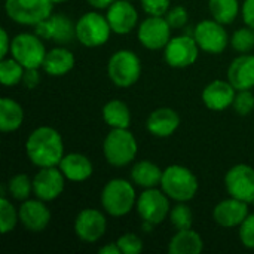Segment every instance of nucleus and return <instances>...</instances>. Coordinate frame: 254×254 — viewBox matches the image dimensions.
<instances>
[{
	"mask_svg": "<svg viewBox=\"0 0 254 254\" xmlns=\"http://www.w3.org/2000/svg\"><path fill=\"white\" fill-rule=\"evenodd\" d=\"M54 4H57V3H64V1H67V0H51Z\"/></svg>",
	"mask_w": 254,
	"mask_h": 254,
	"instance_id": "nucleus-46",
	"label": "nucleus"
},
{
	"mask_svg": "<svg viewBox=\"0 0 254 254\" xmlns=\"http://www.w3.org/2000/svg\"><path fill=\"white\" fill-rule=\"evenodd\" d=\"M199 51L193 34H182L170 39L164 48V60L173 68H186L196 63Z\"/></svg>",
	"mask_w": 254,
	"mask_h": 254,
	"instance_id": "nucleus-10",
	"label": "nucleus"
},
{
	"mask_svg": "<svg viewBox=\"0 0 254 254\" xmlns=\"http://www.w3.org/2000/svg\"><path fill=\"white\" fill-rule=\"evenodd\" d=\"M103 119L110 128H129L131 110L121 100H110L103 106Z\"/></svg>",
	"mask_w": 254,
	"mask_h": 254,
	"instance_id": "nucleus-27",
	"label": "nucleus"
},
{
	"mask_svg": "<svg viewBox=\"0 0 254 254\" xmlns=\"http://www.w3.org/2000/svg\"><path fill=\"white\" fill-rule=\"evenodd\" d=\"M208 9L213 19L228 25L237 19L241 12V4L238 0H208Z\"/></svg>",
	"mask_w": 254,
	"mask_h": 254,
	"instance_id": "nucleus-28",
	"label": "nucleus"
},
{
	"mask_svg": "<svg viewBox=\"0 0 254 254\" xmlns=\"http://www.w3.org/2000/svg\"><path fill=\"white\" fill-rule=\"evenodd\" d=\"M179 127H180V116L171 107H159L153 110L146 121L147 131L158 138L171 137L179 129Z\"/></svg>",
	"mask_w": 254,
	"mask_h": 254,
	"instance_id": "nucleus-20",
	"label": "nucleus"
},
{
	"mask_svg": "<svg viewBox=\"0 0 254 254\" xmlns=\"http://www.w3.org/2000/svg\"><path fill=\"white\" fill-rule=\"evenodd\" d=\"M100 254H122L118 243H112V244H106L104 247L100 249Z\"/></svg>",
	"mask_w": 254,
	"mask_h": 254,
	"instance_id": "nucleus-44",
	"label": "nucleus"
},
{
	"mask_svg": "<svg viewBox=\"0 0 254 254\" xmlns=\"http://www.w3.org/2000/svg\"><path fill=\"white\" fill-rule=\"evenodd\" d=\"M204 249L202 237L190 229L177 231L168 244V252L171 254H199Z\"/></svg>",
	"mask_w": 254,
	"mask_h": 254,
	"instance_id": "nucleus-25",
	"label": "nucleus"
},
{
	"mask_svg": "<svg viewBox=\"0 0 254 254\" xmlns=\"http://www.w3.org/2000/svg\"><path fill=\"white\" fill-rule=\"evenodd\" d=\"M65 177L60 167H45L39 168L36 176L33 177V193L36 198L51 202L61 196L64 186H65Z\"/></svg>",
	"mask_w": 254,
	"mask_h": 254,
	"instance_id": "nucleus-13",
	"label": "nucleus"
},
{
	"mask_svg": "<svg viewBox=\"0 0 254 254\" xmlns=\"http://www.w3.org/2000/svg\"><path fill=\"white\" fill-rule=\"evenodd\" d=\"M113 31L106 15L95 10L83 13L76 21V39L86 48H98L106 45Z\"/></svg>",
	"mask_w": 254,
	"mask_h": 254,
	"instance_id": "nucleus-6",
	"label": "nucleus"
},
{
	"mask_svg": "<svg viewBox=\"0 0 254 254\" xmlns=\"http://www.w3.org/2000/svg\"><path fill=\"white\" fill-rule=\"evenodd\" d=\"M170 222L176 231L190 229L193 225V213L186 202H177L170 211Z\"/></svg>",
	"mask_w": 254,
	"mask_h": 254,
	"instance_id": "nucleus-33",
	"label": "nucleus"
},
{
	"mask_svg": "<svg viewBox=\"0 0 254 254\" xmlns=\"http://www.w3.org/2000/svg\"><path fill=\"white\" fill-rule=\"evenodd\" d=\"M232 109L240 116H249L254 110V94L252 89L237 91V95L232 103Z\"/></svg>",
	"mask_w": 254,
	"mask_h": 254,
	"instance_id": "nucleus-35",
	"label": "nucleus"
},
{
	"mask_svg": "<svg viewBox=\"0 0 254 254\" xmlns=\"http://www.w3.org/2000/svg\"><path fill=\"white\" fill-rule=\"evenodd\" d=\"M193 37L201 51L219 55L231 43L229 34L223 24L216 19H204L193 28Z\"/></svg>",
	"mask_w": 254,
	"mask_h": 254,
	"instance_id": "nucleus-11",
	"label": "nucleus"
},
{
	"mask_svg": "<svg viewBox=\"0 0 254 254\" xmlns=\"http://www.w3.org/2000/svg\"><path fill=\"white\" fill-rule=\"evenodd\" d=\"M1 33V51H0V58H6L7 54H10V46H12V39L9 37L6 28L0 30Z\"/></svg>",
	"mask_w": 254,
	"mask_h": 254,
	"instance_id": "nucleus-43",
	"label": "nucleus"
},
{
	"mask_svg": "<svg viewBox=\"0 0 254 254\" xmlns=\"http://www.w3.org/2000/svg\"><path fill=\"white\" fill-rule=\"evenodd\" d=\"M34 33L42 39V40H52V24H51V16L37 22L34 25Z\"/></svg>",
	"mask_w": 254,
	"mask_h": 254,
	"instance_id": "nucleus-40",
	"label": "nucleus"
},
{
	"mask_svg": "<svg viewBox=\"0 0 254 254\" xmlns=\"http://www.w3.org/2000/svg\"><path fill=\"white\" fill-rule=\"evenodd\" d=\"M240 240L249 250H254V213H250L240 226Z\"/></svg>",
	"mask_w": 254,
	"mask_h": 254,
	"instance_id": "nucleus-38",
	"label": "nucleus"
},
{
	"mask_svg": "<svg viewBox=\"0 0 254 254\" xmlns=\"http://www.w3.org/2000/svg\"><path fill=\"white\" fill-rule=\"evenodd\" d=\"M231 46L240 54H249L254 49V28L243 27L234 31L231 37Z\"/></svg>",
	"mask_w": 254,
	"mask_h": 254,
	"instance_id": "nucleus-34",
	"label": "nucleus"
},
{
	"mask_svg": "<svg viewBox=\"0 0 254 254\" xmlns=\"http://www.w3.org/2000/svg\"><path fill=\"white\" fill-rule=\"evenodd\" d=\"M94 9H107L116 0H86Z\"/></svg>",
	"mask_w": 254,
	"mask_h": 254,
	"instance_id": "nucleus-45",
	"label": "nucleus"
},
{
	"mask_svg": "<svg viewBox=\"0 0 254 254\" xmlns=\"http://www.w3.org/2000/svg\"><path fill=\"white\" fill-rule=\"evenodd\" d=\"M228 80L237 91L254 88V55L240 54L228 68Z\"/></svg>",
	"mask_w": 254,
	"mask_h": 254,
	"instance_id": "nucleus-21",
	"label": "nucleus"
},
{
	"mask_svg": "<svg viewBox=\"0 0 254 254\" xmlns=\"http://www.w3.org/2000/svg\"><path fill=\"white\" fill-rule=\"evenodd\" d=\"M128 1H134V0H128Z\"/></svg>",
	"mask_w": 254,
	"mask_h": 254,
	"instance_id": "nucleus-48",
	"label": "nucleus"
},
{
	"mask_svg": "<svg viewBox=\"0 0 254 254\" xmlns=\"http://www.w3.org/2000/svg\"><path fill=\"white\" fill-rule=\"evenodd\" d=\"M249 214V202L234 196L220 201L213 210V219L222 228H240Z\"/></svg>",
	"mask_w": 254,
	"mask_h": 254,
	"instance_id": "nucleus-18",
	"label": "nucleus"
},
{
	"mask_svg": "<svg viewBox=\"0 0 254 254\" xmlns=\"http://www.w3.org/2000/svg\"><path fill=\"white\" fill-rule=\"evenodd\" d=\"M228 193L237 199L252 204L254 199V168L247 164L234 165L225 176Z\"/></svg>",
	"mask_w": 254,
	"mask_h": 254,
	"instance_id": "nucleus-15",
	"label": "nucleus"
},
{
	"mask_svg": "<svg viewBox=\"0 0 254 254\" xmlns=\"http://www.w3.org/2000/svg\"><path fill=\"white\" fill-rule=\"evenodd\" d=\"M107 74L116 86L129 88L141 76V61L129 49L116 51L107 63Z\"/></svg>",
	"mask_w": 254,
	"mask_h": 254,
	"instance_id": "nucleus-5",
	"label": "nucleus"
},
{
	"mask_svg": "<svg viewBox=\"0 0 254 254\" xmlns=\"http://www.w3.org/2000/svg\"><path fill=\"white\" fill-rule=\"evenodd\" d=\"M135 208L143 222H149L155 226L162 223L171 211L170 198L162 189L159 190L156 188L144 189L137 196Z\"/></svg>",
	"mask_w": 254,
	"mask_h": 254,
	"instance_id": "nucleus-9",
	"label": "nucleus"
},
{
	"mask_svg": "<svg viewBox=\"0 0 254 254\" xmlns=\"http://www.w3.org/2000/svg\"><path fill=\"white\" fill-rule=\"evenodd\" d=\"M165 19L171 25V28H183L189 21L188 9L182 4H177L174 7H170V10L165 13Z\"/></svg>",
	"mask_w": 254,
	"mask_h": 254,
	"instance_id": "nucleus-37",
	"label": "nucleus"
},
{
	"mask_svg": "<svg viewBox=\"0 0 254 254\" xmlns=\"http://www.w3.org/2000/svg\"><path fill=\"white\" fill-rule=\"evenodd\" d=\"M161 189L176 202L192 201L199 189L196 176L183 165H170L162 173Z\"/></svg>",
	"mask_w": 254,
	"mask_h": 254,
	"instance_id": "nucleus-2",
	"label": "nucleus"
},
{
	"mask_svg": "<svg viewBox=\"0 0 254 254\" xmlns=\"http://www.w3.org/2000/svg\"><path fill=\"white\" fill-rule=\"evenodd\" d=\"M106 18L115 34L131 33L138 22V12L128 0H116L107 7Z\"/></svg>",
	"mask_w": 254,
	"mask_h": 254,
	"instance_id": "nucleus-17",
	"label": "nucleus"
},
{
	"mask_svg": "<svg viewBox=\"0 0 254 254\" xmlns=\"http://www.w3.org/2000/svg\"><path fill=\"white\" fill-rule=\"evenodd\" d=\"M52 24V40L60 45H65L76 39V24L64 13H52L51 15Z\"/></svg>",
	"mask_w": 254,
	"mask_h": 254,
	"instance_id": "nucleus-29",
	"label": "nucleus"
},
{
	"mask_svg": "<svg viewBox=\"0 0 254 254\" xmlns=\"http://www.w3.org/2000/svg\"><path fill=\"white\" fill-rule=\"evenodd\" d=\"M237 89L229 80H213L202 91V103L207 109L213 112H222L228 107H232Z\"/></svg>",
	"mask_w": 254,
	"mask_h": 254,
	"instance_id": "nucleus-19",
	"label": "nucleus"
},
{
	"mask_svg": "<svg viewBox=\"0 0 254 254\" xmlns=\"http://www.w3.org/2000/svg\"><path fill=\"white\" fill-rule=\"evenodd\" d=\"M140 3L143 10L153 16H165L171 7V0H140Z\"/></svg>",
	"mask_w": 254,
	"mask_h": 254,
	"instance_id": "nucleus-39",
	"label": "nucleus"
},
{
	"mask_svg": "<svg viewBox=\"0 0 254 254\" xmlns=\"http://www.w3.org/2000/svg\"><path fill=\"white\" fill-rule=\"evenodd\" d=\"M116 243L122 254H138L143 252V241L135 234H131V232L124 234L122 237H119Z\"/></svg>",
	"mask_w": 254,
	"mask_h": 254,
	"instance_id": "nucleus-36",
	"label": "nucleus"
},
{
	"mask_svg": "<svg viewBox=\"0 0 254 254\" xmlns=\"http://www.w3.org/2000/svg\"><path fill=\"white\" fill-rule=\"evenodd\" d=\"M138 152V144L134 134L128 128H112L103 141V155L113 167L129 165Z\"/></svg>",
	"mask_w": 254,
	"mask_h": 254,
	"instance_id": "nucleus-4",
	"label": "nucleus"
},
{
	"mask_svg": "<svg viewBox=\"0 0 254 254\" xmlns=\"http://www.w3.org/2000/svg\"><path fill=\"white\" fill-rule=\"evenodd\" d=\"M25 68L13 57L1 58L0 61V80L4 86H15L22 82Z\"/></svg>",
	"mask_w": 254,
	"mask_h": 254,
	"instance_id": "nucleus-30",
	"label": "nucleus"
},
{
	"mask_svg": "<svg viewBox=\"0 0 254 254\" xmlns=\"http://www.w3.org/2000/svg\"><path fill=\"white\" fill-rule=\"evenodd\" d=\"M137 204V193L131 182L125 179H112L101 190V207L113 217H122L131 213Z\"/></svg>",
	"mask_w": 254,
	"mask_h": 254,
	"instance_id": "nucleus-3",
	"label": "nucleus"
},
{
	"mask_svg": "<svg viewBox=\"0 0 254 254\" xmlns=\"http://www.w3.org/2000/svg\"><path fill=\"white\" fill-rule=\"evenodd\" d=\"M106 231H107V219L100 210L85 208L76 216L74 234L82 243L94 244L104 237Z\"/></svg>",
	"mask_w": 254,
	"mask_h": 254,
	"instance_id": "nucleus-14",
	"label": "nucleus"
},
{
	"mask_svg": "<svg viewBox=\"0 0 254 254\" xmlns=\"http://www.w3.org/2000/svg\"><path fill=\"white\" fill-rule=\"evenodd\" d=\"M51 0H4L6 15L16 24L36 25L52 15Z\"/></svg>",
	"mask_w": 254,
	"mask_h": 254,
	"instance_id": "nucleus-8",
	"label": "nucleus"
},
{
	"mask_svg": "<svg viewBox=\"0 0 254 254\" xmlns=\"http://www.w3.org/2000/svg\"><path fill=\"white\" fill-rule=\"evenodd\" d=\"M252 205H253V207H254V199H253V201H252Z\"/></svg>",
	"mask_w": 254,
	"mask_h": 254,
	"instance_id": "nucleus-47",
	"label": "nucleus"
},
{
	"mask_svg": "<svg viewBox=\"0 0 254 254\" xmlns=\"http://www.w3.org/2000/svg\"><path fill=\"white\" fill-rule=\"evenodd\" d=\"M19 213V223L33 234H39L45 231L51 222V211L46 207L45 201L36 199H25L18 208Z\"/></svg>",
	"mask_w": 254,
	"mask_h": 254,
	"instance_id": "nucleus-16",
	"label": "nucleus"
},
{
	"mask_svg": "<svg viewBox=\"0 0 254 254\" xmlns=\"http://www.w3.org/2000/svg\"><path fill=\"white\" fill-rule=\"evenodd\" d=\"M171 25L165 16L149 15L138 24L137 37L138 42L150 51H161L167 46L171 39Z\"/></svg>",
	"mask_w": 254,
	"mask_h": 254,
	"instance_id": "nucleus-12",
	"label": "nucleus"
},
{
	"mask_svg": "<svg viewBox=\"0 0 254 254\" xmlns=\"http://www.w3.org/2000/svg\"><path fill=\"white\" fill-rule=\"evenodd\" d=\"M74 63H76V58L73 52H70L67 48L58 46V48L48 51L45 61L42 64V70L48 73L49 76L60 77L71 71L74 67Z\"/></svg>",
	"mask_w": 254,
	"mask_h": 254,
	"instance_id": "nucleus-23",
	"label": "nucleus"
},
{
	"mask_svg": "<svg viewBox=\"0 0 254 254\" xmlns=\"http://www.w3.org/2000/svg\"><path fill=\"white\" fill-rule=\"evenodd\" d=\"M162 173L155 162L152 161H138L132 165L131 168V180L134 185L143 188V189H152L161 186L162 180Z\"/></svg>",
	"mask_w": 254,
	"mask_h": 254,
	"instance_id": "nucleus-24",
	"label": "nucleus"
},
{
	"mask_svg": "<svg viewBox=\"0 0 254 254\" xmlns=\"http://www.w3.org/2000/svg\"><path fill=\"white\" fill-rule=\"evenodd\" d=\"M46 54L45 43L36 33H19L12 39L10 57L24 68H42Z\"/></svg>",
	"mask_w": 254,
	"mask_h": 254,
	"instance_id": "nucleus-7",
	"label": "nucleus"
},
{
	"mask_svg": "<svg viewBox=\"0 0 254 254\" xmlns=\"http://www.w3.org/2000/svg\"><path fill=\"white\" fill-rule=\"evenodd\" d=\"M22 122H24L22 106L9 97H3L0 100V131L13 132L21 128Z\"/></svg>",
	"mask_w": 254,
	"mask_h": 254,
	"instance_id": "nucleus-26",
	"label": "nucleus"
},
{
	"mask_svg": "<svg viewBox=\"0 0 254 254\" xmlns=\"http://www.w3.org/2000/svg\"><path fill=\"white\" fill-rule=\"evenodd\" d=\"M25 153L37 168L58 167L64 158L63 137L52 127H39L27 137Z\"/></svg>",
	"mask_w": 254,
	"mask_h": 254,
	"instance_id": "nucleus-1",
	"label": "nucleus"
},
{
	"mask_svg": "<svg viewBox=\"0 0 254 254\" xmlns=\"http://www.w3.org/2000/svg\"><path fill=\"white\" fill-rule=\"evenodd\" d=\"M241 15L246 25L254 28V0H244L241 4Z\"/></svg>",
	"mask_w": 254,
	"mask_h": 254,
	"instance_id": "nucleus-42",
	"label": "nucleus"
},
{
	"mask_svg": "<svg viewBox=\"0 0 254 254\" xmlns=\"http://www.w3.org/2000/svg\"><path fill=\"white\" fill-rule=\"evenodd\" d=\"M7 192L16 201H25L33 193V180L27 174H16L7 182Z\"/></svg>",
	"mask_w": 254,
	"mask_h": 254,
	"instance_id": "nucleus-31",
	"label": "nucleus"
},
{
	"mask_svg": "<svg viewBox=\"0 0 254 254\" xmlns=\"http://www.w3.org/2000/svg\"><path fill=\"white\" fill-rule=\"evenodd\" d=\"M22 83L28 89H34L40 83L39 68H25V73H24V77H22Z\"/></svg>",
	"mask_w": 254,
	"mask_h": 254,
	"instance_id": "nucleus-41",
	"label": "nucleus"
},
{
	"mask_svg": "<svg viewBox=\"0 0 254 254\" xmlns=\"http://www.w3.org/2000/svg\"><path fill=\"white\" fill-rule=\"evenodd\" d=\"M18 222H19L18 210L6 198V195H1L0 198V232L3 235L12 232Z\"/></svg>",
	"mask_w": 254,
	"mask_h": 254,
	"instance_id": "nucleus-32",
	"label": "nucleus"
},
{
	"mask_svg": "<svg viewBox=\"0 0 254 254\" xmlns=\"http://www.w3.org/2000/svg\"><path fill=\"white\" fill-rule=\"evenodd\" d=\"M60 170L63 171L64 177L70 182L80 183L88 180L94 173V165L91 159L82 153H68L60 162Z\"/></svg>",
	"mask_w": 254,
	"mask_h": 254,
	"instance_id": "nucleus-22",
	"label": "nucleus"
}]
</instances>
